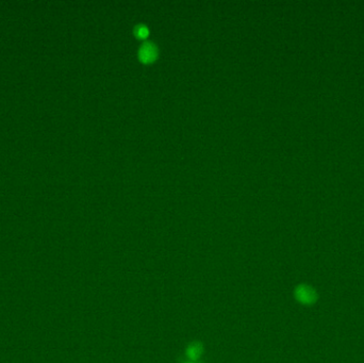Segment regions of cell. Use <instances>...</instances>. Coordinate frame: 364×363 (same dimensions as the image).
<instances>
[{
	"instance_id": "1",
	"label": "cell",
	"mask_w": 364,
	"mask_h": 363,
	"mask_svg": "<svg viewBox=\"0 0 364 363\" xmlns=\"http://www.w3.org/2000/svg\"><path fill=\"white\" fill-rule=\"evenodd\" d=\"M295 298L302 305H312L316 300V292L310 285L299 284L294 291Z\"/></svg>"
},
{
	"instance_id": "2",
	"label": "cell",
	"mask_w": 364,
	"mask_h": 363,
	"mask_svg": "<svg viewBox=\"0 0 364 363\" xmlns=\"http://www.w3.org/2000/svg\"><path fill=\"white\" fill-rule=\"evenodd\" d=\"M158 55V49L156 45L150 42H146L142 44L139 49V58L144 63H150L155 61Z\"/></svg>"
},
{
	"instance_id": "3",
	"label": "cell",
	"mask_w": 364,
	"mask_h": 363,
	"mask_svg": "<svg viewBox=\"0 0 364 363\" xmlns=\"http://www.w3.org/2000/svg\"><path fill=\"white\" fill-rule=\"evenodd\" d=\"M204 353V344L199 341L191 342L186 350V355L191 361H198Z\"/></svg>"
},
{
	"instance_id": "4",
	"label": "cell",
	"mask_w": 364,
	"mask_h": 363,
	"mask_svg": "<svg viewBox=\"0 0 364 363\" xmlns=\"http://www.w3.org/2000/svg\"><path fill=\"white\" fill-rule=\"evenodd\" d=\"M134 32H136L137 36H139L140 39H145V37L148 35V28L146 26L144 25H138L136 27V30H134Z\"/></svg>"
},
{
	"instance_id": "5",
	"label": "cell",
	"mask_w": 364,
	"mask_h": 363,
	"mask_svg": "<svg viewBox=\"0 0 364 363\" xmlns=\"http://www.w3.org/2000/svg\"><path fill=\"white\" fill-rule=\"evenodd\" d=\"M189 363H191V362H189Z\"/></svg>"
}]
</instances>
